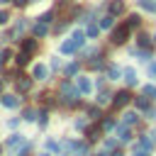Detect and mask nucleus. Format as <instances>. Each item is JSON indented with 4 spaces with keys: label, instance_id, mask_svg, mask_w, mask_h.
<instances>
[{
    "label": "nucleus",
    "instance_id": "1",
    "mask_svg": "<svg viewBox=\"0 0 156 156\" xmlns=\"http://www.w3.org/2000/svg\"><path fill=\"white\" fill-rule=\"evenodd\" d=\"M85 37H88V34H83L80 29H76V32H73V37H71L68 41H63V44H61V54H73L76 49H80V46H83V41H85Z\"/></svg>",
    "mask_w": 156,
    "mask_h": 156
},
{
    "label": "nucleus",
    "instance_id": "2",
    "mask_svg": "<svg viewBox=\"0 0 156 156\" xmlns=\"http://www.w3.org/2000/svg\"><path fill=\"white\" fill-rule=\"evenodd\" d=\"M58 90H61V98H63V102H66V105H76V102H78V93H80V90H78V85L73 88L68 80H63V83L58 85Z\"/></svg>",
    "mask_w": 156,
    "mask_h": 156
},
{
    "label": "nucleus",
    "instance_id": "3",
    "mask_svg": "<svg viewBox=\"0 0 156 156\" xmlns=\"http://www.w3.org/2000/svg\"><path fill=\"white\" fill-rule=\"evenodd\" d=\"M129 32H132V27L124 22V24H119L115 32H112V44H124L127 41V37H129Z\"/></svg>",
    "mask_w": 156,
    "mask_h": 156
},
{
    "label": "nucleus",
    "instance_id": "4",
    "mask_svg": "<svg viewBox=\"0 0 156 156\" xmlns=\"http://www.w3.org/2000/svg\"><path fill=\"white\" fill-rule=\"evenodd\" d=\"M129 100H132V95H129L127 90H119V93H115V95H112V102H115V107H124Z\"/></svg>",
    "mask_w": 156,
    "mask_h": 156
},
{
    "label": "nucleus",
    "instance_id": "5",
    "mask_svg": "<svg viewBox=\"0 0 156 156\" xmlns=\"http://www.w3.org/2000/svg\"><path fill=\"white\" fill-rule=\"evenodd\" d=\"M78 90H80V95H88L90 90H93V83H90V78H85V76H78Z\"/></svg>",
    "mask_w": 156,
    "mask_h": 156
},
{
    "label": "nucleus",
    "instance_id": "6",
    "mask_svg": "<svg viewBox=\"0 0 156 156\" xmlns=\"http://www.w3.org/2000/svg\"><path fill=\"white\" fill-rule=\"evenodd\" d=\"M37 46H39L37 39H24V41H22V51H27V54H34Z\"/></svg>",
    "mask_w": 156,
    "mask_h": 156
},
{
    "label": "nucleus",
    "instance_id": "7",
    "mask_svg": "<svg viewBox=\"0 0 156 156\" xmlns=\"http://www.w3.org/2000/svg\"><path fill=\"white\" fill-rule=\"evenodd\" d=\"M0 102H2L5 107H17V105H20V98H17V95H2Z\"/></svg>",
    "mask_w": 156,
    "mask_h": 156
},
{
    "label": "nucleus",
    "instance_id": "8",
    "mask_svg": "<svg viewBox=\"0 0 156 156\" xmlns=\"http://www.w3.org/2000/svg\"><path fill=\"white\" fill-rule=\"evenodd\" d=\"M117 134H119V141H129V139H132V134H129V129H127L124 122L117 124Z\"/></svg>",
    "mask_w": 156,
    "mask_h": 156
},
{
    "label": "nucleus",
    "instance_id": "9",
    "mask_svg": "<svg viewBox=\"0 0 156 156\" xmlns=\"http://www.w3.org/2000/svg\"><path fill=\"white\" fill-rule=\"evenodd\" d=\"M22 144H24V136H22V134H12V136L7 139V146H10V149H17V146H22Z\"/></svg>",
    "mask_w": 156,
    "mask_h": 156
},
{
    "label": "nucleus",
    "instance_id": "10",
    "mask_svg": "<svg viewBox=\"0 0 156 156\" xmlns=\"http://www.w3.org/2000/svg\"><path fill=\"white\" fill-rule=\"evenodd\" d=\"M110 12H112V15H122V12H124V2H122V0H112V2H110Z\"/></svg>",
    "mask_w": 156,
    "mask_h": 156
},
{
    "label": "nucleus",
    "instance_id": "11",
    "mask_svg": "<svg viewBox=\"0 0 156 156\" xmlns=\"http://www.w3.org/2000/svg\"><path fill=\"white\" fill-rule=\"evenodd\" d=\"M124 80H127L129 85H136V80H139V78H136V71H134V68H124Z\"/></svg>",
    "mask_w": 156,
    "mask_h": 156
},
{
    "label": "nucleus",
    "instance_id": "12",
    "mask_svg": "<svg viewBox=\"0 0 156 156\" xmlns=\"http://www.w3.org/2000/svg\"><path fill=\"white\" fill-rule=\"evenodd\" d=\"M29 88H32V78H22V76H20V80H17V90H20V93H27Z\"/></svg>",
    "mask_w": 156,
    "mask_h": 156
},
{
    "label": "nucleus",
    "instance_id": "13",
    "mask_svg": "<svg viewBox=\"0 0 156 156\" xmlns=\"http://www.w3.org/2000/svg\"><path fill=\"white\" fill-rule=\"evenodd\" d=\"M46 32H49V27H46V22H41V20H39V22L34 24V34H37V37H44Z\"/></svg>",
    "mask_w": 156,
    "mask_h": 156
},
{
    "label": "nucleus",
    "instance_id": "14",
    "mask_svg": "<svg viewBox=\"0 0 156 156\" xmlns=\"http://www.w3.org/2000/svg\"><path fill=\"white\" fill-rule=\"evenodd\" d=\"M32 73H34V78H39V80H44V78H46V66H41V63H37Z\"/></svg>",
    "mask_w": 156,
    "mask_h": 156
},
{
    "label": "nucleus",
    "instance_id": "15",
    "mask_svg": "<svg viewBox=\"0 0 156 156\" xmlns=\"http://www.w3.org/2000/svg\"><path fill=\"white\" fill-rule=\"evenodd\" d=\"M122 73H124V71H122L119 66H110V68H107V76H110V78H119Z\"/></svg>",
    "mask_w": 156,
    "mask_h": 156
},
{
    "label": "nucleus",
    "instance_id": "16",
    "mask_svg": "<svg viewBox=\"0 0 156 156\" xmlns=\"http://www.w3.org/2000/svg\"><path fill=\"white\" fill-rule=\"evenodd\" d=\"M139 5H141L144 10H149V12H156V2H154V0H139Z\"/></svg>",
    "mask_w": 156,
    "mask_h": 156
},
{
    "label": "nucleus",
    "instance_id": "17",
    "mask_svg": "<svg viewBox=\"0 0 156 156\" xmlns=\"http://www.w3.org/2000/svg\"><path fill=\"white\" fill-rule=\"evenodd\" d=\"M127 24H129V27L134 29V27H139V24H141V17H139V15H129V20H127Z\"/></svg>",
    "mask_w": 156,
    "mask_h": 156
},
{
    "label": "nucleus",
    "instance_id": "18",
    "mask_svg": "<svg viewBox=\"0 0 156 156\" xmlns=\"http://www.w3.org/2000/svg\"><path fill=\"white\" fill-rule=\"evenodd\" d=\"M112 24H115V17H112V15H107V17H102V22H100V27H102V29H110Z\"/></svg>",
    "mask_w": 156,
    "mask_h": 156
},
{
    "label": "nucleus",
    "instance_id": "19",
    "mask_svg": "<svg viewBox=\"0 0 156 156\" xmlns=\"http://www.w3.org/2000/svg\"><path fill=\"white\" fill-rule=\"evenodd\" d=\"M15 61H17V66H27V63H29V54H27V51H22Z\"/></svg>",
    "mask_w": 156,
    "mask_h": 156
},
{
    "label": "nucleus",
    "instance_id": "20",
    "mask_svg": "<svg viewBox=\"0 0 156 156\" xmlns=\"http://www.w3.org/2000/svg\"><path fill=\"white\" fill-rule=\"evenodd\" d=\"M124 124H134L136 122V112H124V119H122Z\"/></svg>",
    "mask_w": 156,
    "mask_h": 156
},
{
    "label": "nucleus",
    "instance_id": "21",
    "mask_svg": "<svg viewBox=\"0 0 156 156\" xmlns=\"http://www.w3.org/2000/svg\"><path fill=\"white\" fill-rule=\"evenodd\" d=\"M98 32H100V27H98V24H90V27L85 29V34H88V37H98Z\"/></svg>",
    "mask_w": 156,
    "mask_h": 156
},
{
    "label": "nucleus",
    "instance_id": "22",
    "mask_svg": "<svg viewBox=\"0 0 156 156\" xmlns=\"http://www.w3.org/2000/svg\"><path fill=\"white\" fill-rule=\"evenodd\" d=\"M136 41H139V46H149V44H151L149 34H139V39H136Z\"/></svg>",
    "mask_w": 156,
    "mask_h": 156
},
{
    "label": "nucleus",
    "instance_id": "23",
    "mask_svg": "<svg viewBox=\"0 0 156 156\" xmlns=\"http://www.w3.org/2000/svg\"><path fill=\"white\" fill-rule=\"evenodd\" d=\"M134 102H136V107H139V110H146V107H149V100H146V98H136Z\"/></svg>",
    "mask_w": 156,
    "mask_h": 156
},
{
    "label": "nucleus",
    "instance_id": "24",
    "mask_svg": "<svg viewBox=\"0 0 156 156\" xmlns=\"http://www.w3.org/2000/svg\"><path fill=\"white\" fill-rule=\"evenodd\" d=\"M88 115H90V119H100V117H102V112H100L98 107H90V110H88Z\"/></svg>",
    "mask_w": 156,
    "mask_h": 156
},
{
    "label": "nucleus",
    "instance_id": "25",
    "mask_svg": "<svg viewBox=\"0 0 156 156\" xmlns=\"http://www.w3.org/2000/svg\"><path fill=\"white\" fill-rule=\"evenodd\" d=\"M139 146H141V149H151V139H149V136L144 134V136L139 139Z\"/></svg>",
    "mask_w": 156,
    "mask_h": 156
},
{
    "label": "nucleus",
    "instance_id": "26",
    "mask_svg": "<svg viewBox=\"0 0 156 156\" xmlns=\"http://www.w3.org/2000/svg\"><path fill=\"white\" fill-rule=\"evenodd\" d=\"M144 95L146 98H156V85H146L144 88Z\"/></svg>",
    "mask_w": 156,
    "mask_h": 156
},
{
    "label": "nucleus",
    "instance_id": "27",
    "mask_svg": "<svg viewBox=\"0 0 156 156\" xmlns=\"http://www.w3.org/2000/svg\"><path fill=\"white\" fill-rule=\"evenodd\" d=\"M46 146H49V151H61L58 141H54V139H49V141H46Z\"/></svg>",
    "mask_w": 156,
    "mask_h": 156
},
{
    "label": "nucleus",
    "instance_id": "28",
    "mask_svg": "<svg viewBox=\"0 0 156 156\" xmlns=\"http://www.w3.org/2000/svg\"><path fill=\"white\" fill-rule=\"evenodd\" d=\"M110 98H112L110 93H100V98H98V102H100V105H105V102H110Z\"/></svg>",
    "mask_w": 156,
    "mask_h": 156
},
{
    "label": "nucleus",
    "instance_id": "29",
    "mask_svg": "<svg viewBox=\"0 0 156 156\" xmlns=\"http://www.w3.org/2000/svg\"><path fill=\"white\" fill-rule=\"evenodd\" d=\"M37 122H39V127H46V112H39Z\"/></svg>",
    "mask_w": 156,
    "mask_h": 156
},
{
    "label": "nucleus",
    "instance_id": "30",
    "mask_svg": "<svg viewBox=\"0 0 156 156\" xmlns=\"http://www.w3.org/2000/svg\"><path fill=\"white\" fill-rule=\"evenodd\" d=\"M76 71H78V63H71V66H68V68H66V73H68V76H73V73H76Z\"/></svg>",
    "mask_w": 156,
    "mask_h": 156
},
{
    "label": "nucleus",
    "instance_id": "31",
    "mask_svg": "<svg viewBox=\"0 0 156 156\" xmlns=\"http://www.w3.org/2000/svg\"><path fill=\"white\" fill-rule=\"evenodd\" d=\"M88 136H90V139H93V141H95V139H98V136H100V132H98V129H88Z\"/></svg>",
    "mask_w": 156,
    "mask_h": 156
},
{
    "label": "nucleus",
    "instance_id": "32",
    "mask_svg": "<svg viewBox=\"0 0 156 156\" xmlns=\"http://www.w3.org/2000/svg\"><path fill=\"white\" fill-rule=\"evenodd\" d=\"M7 20H10V15H7V12H5V10H0V24H5V22H7Z\"/></svg>",
    "mask_w": 156,
    "mask_h": 156
},
{
    "label": "nucleus",
    "instance_id": "33",
    "mask_svg": "<svg viewBox=\"0 0 156 156\" xmlns=\"http://www.w3.org/2000/svg\"><path fill=\"white\" fill-rule=\"evenodd\" d=\"M39 20H41V22H46V24H49V22H51V12H44V15H41V17H39Z\"/></svg>",
    "mask_w": 156,
    "mask_h": 156
},
{
    "label": "nucleus",
    "instance_id": "34",
    "mask_svg": "<svg viewBox=\"0 0 156 156\" xmlns=\"http://www.w3.org/2000/svg\"><path fill=\"white\" fill-rule=\"evenodd\" d=\"M37 115H34V110H24V119H34Z\"/></svg>",
    "mask_w": 156,
    "mask_h": 156
},
{
    "label": "nucleus",
    "instance_id": "35",
    "mask_svg": "<svg viewBox=\"0 0 156 156\" xmlns=\"http://www.w3.org/2000/svg\"><path fill=\"white\" fill-rule=\"evenodd\" d=\"M102 127H105V129H112V127H115V119H105Z\"/></svg>",
    "mask_w": 156,
    "mask_h": 156
},
{
    "label": "nucleus",
    "instance_id": "36",
    "mask_svg": "<svg viewBox=\"0 0 156 156\" xmlns=\"http://www.w3.org/2000/svg\"><path fill=\"white\" fill-rule=\"evenodd\" d=\"M134 156H149V149H136Z\"/></svg>",
    "mask_w": 156,
    "mask_h": 156
},
{
    "label": "nucleus",
    "instance_id": "37",
    "mask_svg": "<svg viewBox=\"0 0 156 156\" xmlns=\"http://www.w3.org/2000/svg\"><path fill=\"white\" fill-rule=\"evenodd\" d=\"M90 66H93V68H102V66H105V63H102V61H100V58H98V61H90Z\"/></svg>",
    "mask_w": 156,
    "mask_h": 156
},
{
    "label": "nucleus",
    "instance_id": "38",
    "mask_svg": "<svg viewBox=\"0 0 156 156\" xmlns=\"http://www.w3.org/2000/svg\"><path fill=\"white\" fill-rule=\"evenodd\" d=\"M76 129H85V119H76Z\"/></svg>",
    "mask_w": 156,
    "mask_h": 156
},
{
    "label": "nucleus",
    "instance_id": "39",
    "mask_svg": "<svg viewBox=\"0 0 156 156\" xmlns=\"http://www.w3.org/2000/svg\"><path fill=\"white\" fill-rule=\"evenodd\" d=\"M149 76H151V78H156V63H151V66H149Z\"/></svg>",
    "mask_w": 156,
    "mask_h": 156
},
{
    "label": "nucleus",
    "instance_id": "40",
    "mask_svg": "<svg viewBox=\"0 0 156 156\" xmlns=\"http://www.w3.org/2000/svg\"><path fill=\"white\" fill-rule=\"evenodd\" d=\"M134 54H136V51H134ZM136 56H139V58H141V61H146V58H149V54H146V51H139V54H136Z\"/></svg>",
    "mask_w": 156,
    "mask_h": 156
},
{
    "label": "nucleus",
    "instance_id": "41",
    "mask_svg": "<svg viewBox=\"0 0 156 156\" xmlns=\"http://www.w3.org/2000/svg\"><path fill=\"white\" fill-rule=\"evenodd\" d=\"M51 68H61V58H54L51 61Z\"/></svg>",
    "mask_w": 156,
    "mask_h": 156
},
{
    "label": "nucleus",
    "instance_id": "42",
    "mask_svg": "<svg viewBox=\"0 0 156 156\" xmlns=\"http://www.w3.org/2000/svg\"><path fill=\"white\" fill-rule=\"evenodd\" d=\"M12 2H15V5H17V7H24V5H27V2H29V0H12Z\"/></svg>",
    "mask_w": 156,
    "mask_h": 156
},
{
    "label": "nucleus",
    "instance_id": "43",
    "mask_svg": "<svg viewBox=\"0 0 156 156\" xmlns=\"http://www.w3.org/2000/svg\"><path fill=\"white\" fill-rule=\"evenodd\" d=\"M20 156H27V149H24V151H22V154H20Z\"/></svg>",
    "mask_w": 156,
    "mask_h": 156
},
{
    "label": "nucleus",
    "instance_id": "44",
    "mask_svg": "<svg viewBox=\"0 0 156 156\" xmlns=\"http://www.w3.org/2000/svg\"><path fill=\"white\" fill-rule=\"evenodd\" d=\"M98 156H107V154H98Z\"/></svg>",
    "mask_w": 156,
    "mask_h": 156
},
{
    "label": "nucleus",
    "instance_id": "45",
    "mask_svg": "<svg viewBox=\"0 0 156 156\" xmlns=\"http://www.w3.org/2000/svg\"><path fill=\"white\" fill-rule=\"evenodd\" d=\"M0 90H2V83H0Z\"/></svg>",
    "mask_w": 156,
    "mask_h": 156
},
{
    "label": "nucleus",
    "instance_id": "46",
    "mask_svg": "<svg viewBox=\"0 0 156 156\" xmlns=\"http://www.w3.org/2000/svg\"><path fill=\"white\" fill-rule=\"evenodd\" d=\"M0 2H7V0H0Z\"/></svg>",
    "mask_w": 156,
    "mask_h": 156
},
{
    "label": "nucleus",
    "instance_id": "47",
    "mask_svg": "<svg viewBox=\"0 0 156 156\" xmlns=\"http://www.w3.org/2000/svg\"><path fill=\"white\" fill-rule=\"evenodd\" d=\"M41 156H49V154H41Z\"/></svg>",
    "mask_w": 156,
    "mask_h": 156
},
{
    "label": "nucleus",
    "instance_id": "48",
    "mask_svg": "<svg viewBox=\"0 0 156 156\" xmlns=\"http://www.w3.org/2000/svg\"><path fill=\"white\" fill-rule=\"evenodd\" d=\"M154 139H156V134H154Z\"/></svg>",
    "mask_w": 156,
    "mask_h": 156
}]
</instances>
